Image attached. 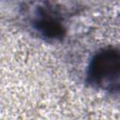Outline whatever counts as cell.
<instances>
[{
	"mask_svg": "<svg viewBox=\"0 0 120 120\" xmlns=\"http://www.w3.org/2000/svg\"><path fill=\"white\" fill-rule=\"evenodd\" d=\"M86 82L99 91L120 93V51L104 48L91 58L86 69Z\"/></svg>",
	"mask_w": 120,
	"mask_h": 120,
	"instance_id": "obj_1",
	"label": "cell"
},
{
	"mask_svg": "<svg viewBox=\"0 0 120 120\" xmlns=\"http://www.w3.org/2000/svg\"><path fill=\"white\" fill-rule=\"evenodd\" d=\"M26 8L30 15V26L37 35L47 41H59L66 35L64 19L68 12L64 8L50 2L30 3Z\"/></svg>",
	"mask_w": 120,
	"mask_h": 120,
	"instance_id": "obj_2",
	"label": "cell"
}]
</instances>
